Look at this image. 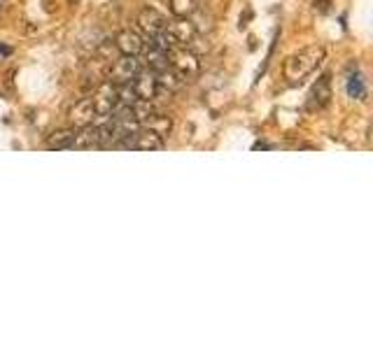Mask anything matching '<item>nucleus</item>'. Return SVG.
<instances>
[{"label": "nucleus", "mask_w": 373, "mask_h": 349, "mask_svg": "<svg viewBox=\"0 0 373 349\" xmlns=\"http://www.w3.org/2000/svg\"><path fill=\"white\" fill-rule=\"evenodd\" d=\"M311 98H313V107H317V110L329 105V100H331V82H329L327 75L317 79V84L313 86Z\"/></svg>", "instance_id": "nucleus-15"}, {"label": "nucleus", "mask_w": 373, "mask_h": 349, "mask_svg": "<svg viewBox=\"0 0 373 349\" xmlns=\"http://www.w3.org/2000/svg\"><path fill=\"white\" fill-rule=\"evenodd\" d=\"M75 129H59L54 131L50 138H47V149L52 152H61V149H70L73 147V140H75Z\"/></svg>", "instance_id": "nucleus-14"}, {"label": "nucleus", "mask_w": 373, "mask_h": 349, "mask_svg": "<svg viewBox=\"0 0 373 349\" xmlns=\"http://www.w3.org/2000/svg\"><path fill=\"white\" fill-rule=\"evenodd\" d=\"M142 129H147V131H152V133H156L159 138H168L171 136V131H173V119L168 117V114H152L149 119H145V122L140 124Z\"/></svg>", "instance_id": "nucleus-12"}, {"label": "nucleus", "mask_w": 373, "mask_h": 349, "mask_svg": "<svg viewBox=\"0 0 373 349\" xmlns=\"http://www.w3.org/2000/svg\"><path fill=\"white\" fill-rule=\"evenodd\" d=\"M91 102L93 110H96V117H110L119 102V89L113 82H103L91 96Z\"/></svg>", "instance_id": "nucleus-5"}, {"label": "nucleus", "mask_w": 373, "mask_h": 349, "mask_svg": "<svg viewBox=\"0 0 373 349\" xmlns=\"http://www.w3.org/2000/svg\"><path fill=\"white\" fill-rule=\"evenodd\" d=\"M70 124L77 126V129H82V126L86 124H91L93 122V117H96V110H93V102L91 98H82V100H77L73 107H70Z\"/></svg>", "instance_id": "nucleus-10"}, {"label": "nucleus", "mask_w": 373, "mask_h": 349, "mask_svg": "<svg viewBox=\"0 0 373 349\" xmlns=\"http://www.w3.org/2000/svg\"><path fill=\"white\" fill-rule=\"evenodd\" d=\"M142 63L147 66L149 73H161L163 68H168V57H166V47H161L154 37H149L145 45H142Z\"/></svg>", "instance_id": "nucleus-6"}, {"label": "nucleus", "mask_w": 373, "mask_h": 349, "mask_svg": "<svg viewBox=\"0 0 373 349\" xmlns=\"http://www.w3.org/2000/svg\"><path fill=\"white\" fill-rule=\"evenodd\" d=\"M133 149H140V152H161L163 149V138H159L156 133L140 129L133 138Z\"/></svg>", "instance_id": "nucleus-11"}, {"label": "nucleus", "mask_w": 373, "mask_h": 349, "mask_svg": "<svg viewBox=\"0 0 373 349\" xmlns=\"http://www.w3.org/2000/svg\"><path fill=\"white\" fill-rule=\"evenodd\" d=\"M0 12H3V0H0Z\"/></svg>", "instance_id": "nucleus-19"}, {"label": "nucleus", "mask_w": 373, "mask_h": 349, "mask_svg": "<svg viewBox=\"0 0 373 349\" xmlns=\"http://www.w3.org/2000/svg\"><path fill=\"white\" fill-rule=\"evenodd\" d=\"M166 23H168L166 17L159 10H154V7H142L140 14H138V26L147 37H154L159 33H163Z\"/></svg>", "instance_id": "nucleus-7"}, {"label": "nucleus", "mask_w": 373, "mask_h": 349, "mask_svg": "<svg viewBox=\"0 0 373 349\" xmlns=\"http://www.w3.org/2000/svg\"><path fill=\"white\" fill-rule=\"evenodd\" d=\"M173 17H192L198 10V0H171L168 3Z\"/></svg>", "instance_id": "nucleus-17"}, {"label": "nucleus", "mask_w": 373, "mask_h": 349, "mask_svg": "<svg viewBox=\"0 0 373 349\" xmlns=\"http://www.w3.org/2000/svg\"><path fill=\"white\" fill-rule=\"evenodd\" d=\"M131 89L133 93H136V98L140 100H154L159 96V82H156V75L154 73H140L133 77V82H131Z\"/></svg>", "instance_id": "nucleus-8"}, {"label": "nucleus", "mask_w": 373, "mask_h": 349, "mask_svg": "<svg viewBox=\"0 0 373 349\" xmlns=\"http://www.w3.org/2000/svg\"><path fill=\"white\" fill-rule=\"evenodd\" d=\"M140 70H142V61L138 57H129V54H122V59H117L115 66L110 68L108 82H113L115 86L131 84L133 77H136Z\"/></svg>", "instance_id": "nucleus-4"}, {"label": "nucleus", "mask_w": 373, "mask_h": 349, "mask_svg": "<svg viewBox=\"0 0 373 349\" xmlns=\"http://www.w3.org/2000/svg\"><path fill=\"white\" fill-rule=\"evenodd\" d=\"M163 35L171 47H189L196 37V23L189 21V17H176V21L166 23Z\"/></svg>", "instance_id": "nucleus-3"}, {"label": "nucleus", "mask_w": 373, "mask_h": 349, "mask_svg": "<svg viewBox=\"0 0 373 349\" xmlns=\"http://www.w3.org/2000/svg\"><path fill=\"white\" fill-rule=\"evenodd\" d=\"M142 45H145V40H142L136 30H131V28L119 30V33L115 35V47L122 54H129V57H140Z\"/></svg>", "instance_id": "nucleus-9"}, {"label": "nucleus", "mask_w": 373, "mask_h": 349, "mask_svg": "<svg viewBox=\"0 0 373 349\" xmlns=\"http://www.w3.org/2000/svg\"><path fill=\"white\" fill-rule=\"evenodd\" d=\"M348 93L355 98H364L367 96V91H364V84L360 77H350V82H348Z\"/></svg>", "instance_id": "nucleus-18"}, {"label": "nucleus", "mask_w": 373, "mask_h": 349, "mask_svg": "<svg viewBox=\"0 0 373 349\" xmlns=\"http://www.w3.org/2000/svg\"><path fill=\"white\" fill-rule=\"evenodd\" d=\"M98 147V126L86 124L79 129V133H75L73 147L70 149H96Z\"/></svg>", "instance_id": "nucleus-13"}, {"label": "nucleus", "mask_w": 373, "mask_h": 349, "mask_svg": "<svg viewBox=\"0 0 373 349\" xmlns=\"http://www.w3.org/2000/svg\"><path fill=\"white\" fill-rule=\"evenodd\" d=\"M154 114V105H152V100H140L136 98L131 102V117L136 119L138 124H142L145 119H149Z\"/></svg>", "instance_id": "nucleus-16"}, {"label": "nucleus", "mask_w": 373, "mask_h": 349, "mask_svg": "<svg viewBox=\"0 0 373 349\" xmlns=\"http://www.w3.org/2000/svg\"><path fill=\"white\" fill-rule=\"evenodd\" d=\"M166 57H168V68L176 70L185 82H192V79L201 73V61H198L196 54L192 49H187V47H171V49L166 52Z\"/></svg>", "instance_id": "nucleus-2"}, {"label": "nucleus", "mask_w": 373, "mask_h": 349, "mask_svg": "<svg viewBox=\"0 0 373 349\" xmlns=\"http://www.w3.org/2000/svg\"><path fill=\"white\" fill-rule=\"evenodd\" d=\"M322 59H324L322 47H308V49H301L299 54H292V57L285 61V79H287L289 84L301 82V79H306L311 73H315Z\"/></svg>", "instance_id": "nucleus-1"}]
</instances>
